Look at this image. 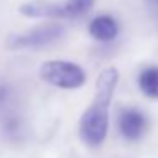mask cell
<instances>
[{
	"mask_svg": "<svg viewBox=\"0 0 158 158\" xmlns=\"http://www.w3.org/2000/svg\"><path fill=\"white\" fill-rule=\"evenodd\" d=\"M119 73L114 66H107L100 72L95 85V95L89 109L80 119V136L83 143L99 146L107 136L109 129V106L116 90Z\"/></svg>",
	"mask_w": 158,
	"mask_h": 158,
	"instance_id": "6da1fadb",
	"label": "cell"
},
{
	"mask_svg": "<svg viewBox=\"0 0 158 158\" xmlns=\"http://www.w3.org/2000/svg\"><path fill=\"white\" fill-rule=\"evenodd\" d=\"M39 77L49 85L60 89H78L85 83V70L80 65L66 60H49L39 68Z\"/></svg>",
	"mask_w": 158,
	"mask_h": 158,
	"instance_id": "7a4b0ae2",
	"label": "cell"
},
{
	"mask_svg": "<svg viewBox=\"0 0 158 158\" xmlns=\"http://www.w3.org/2000/svg\"><path fill=\"white\" fill-rule=\"evenodd\" d=\"M63 34V27L56 22L38 26L24 34L10 36L7 41V46L10 49H24V48H43L46 44H51L53 41L60 39Z\"/></svg>",
	"mask_w": 158,
	"mask_h": 158,
	"instance_id": "3957f363",
	"label": "cell"
},
{
	"mask_svg": "<svg viewBox=\"0 0 158 158\" xmlns=\"http://www.w3.org/2000/svg\"><path fill=\"white\" fill-rule=\"evenodd\" d=\"M117 127H119V133L126 139L136 141L146 133V116L141 110L133 109V107L123 109L119 114V119H117Z\"/></svg>",
	"mask_w": 158,
	"mask_h": 158,
	"instance_id": "277c9868",
	"label": "cell"
},
{
	"mask_svg": "<svg viewBox=\"0 0 158 158\" xmlns=\"http://www.w3.org/2000/svg\"><path fill=\"white\" fill-rule=\"evenodd\" d=\"M89 32L94 39L97 41H112L116 39L117 32H119V26H117L116 19L110 15H97L89 26Z\"/></svg>",
	"mask_w": 158,
	"mask_h": 158,
	"instance_id": "5b68a950",
	"label": "cell"
},
{
	"mask_svg": "<svg viewBox=\"0 0 158 158\" xmlns=\"http://www.w3.org/2000/svg\"><path fill=\"white\" fill-rule=\"evenodd\" d=\"M95 0H65L58 4L60 19H77L85 15L94 7Z\"/></svg>",
	"mask_w": 158,
	"mask_h": 158,
	"instance_id": "8992f818",
	"label": "cell"
},
{
	"mask_svg": "<svg viewBox=\"0 0 158 158\" xmlns=\"http://www.w3.org/2000/svg\"><path fill=\"white\" fill-rule=\"evenodd\" d=\"M138 83L144 95L151 97V99H158V66L146 68L139 75Z\"/></svg>",
	"mask_w": 158,
	"mask_h": 158,
	"instance_id": "52a82bcc",
	"label": "cell"
},
{
	"mask_svg": "<svg viewBox=\"0 0 158 158\" xmlns=\"http://www.w3.org/2000/svg\"><path fill=\"white\" fill-rule=\"evenodd\" d=\"M7 99V89L5 87H0V104Z\"/></svg>",
	"mask_w": 158,
	"mask_h": 158,
	"instance_id": "ba28073f",
	"label": "cell"
},
{
	"mask_svg": "<svg viewBox=\"0 0 158 158\" xmlns=\"http://www.w3.org/2000/svg\"><path fill=\"white\" fill-rule=\"evenodd\" d=\"M153 2H156V4H158V0H153Z\"/></svg>",
	"mask_w": 158,
	"mask_h": 158,
	"instance_id": "9c48e42d",
	"label": "cell"
}]
</instances>
